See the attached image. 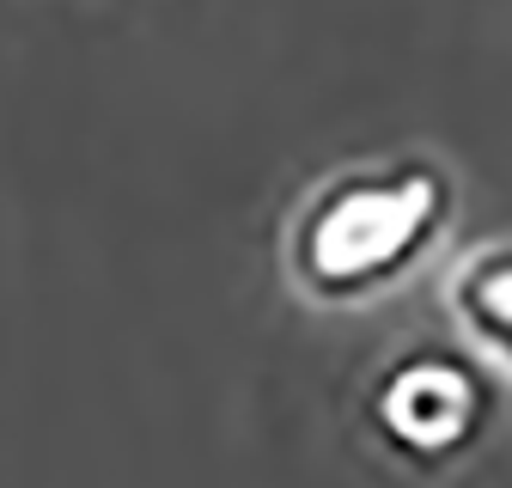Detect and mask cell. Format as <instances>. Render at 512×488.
Instances as JSON below:
<instances>
[{
	"label": "cell",
	"instance_id": "cell-3",
	"mask_svg": "<svg viewBox=\"0 0 512 488\" xmlns=\"http://www.w3.org/2000/svg\"><path fill=\"white\" fill-rule=\"evenodd\" d=\"M452 305H458L464 330L512 366V244H488V251H476L458 269Z\"/></svg>",
	"mask_w": 512,
	"mask_h": 488
},
{
	"label": "cell",
	"instance_id": "cell-2",
	"mask_svg": "<svg viewBox=\"0 0 512 488\" xmlns=\"http://www.w3.org/2000/svg\"><path fill=\"white\" fill-rule=\"evenodd\" d=\"M372 421L378 434L409 458H452L464 452L482 421H488V385L476 379V366L458 354L421 348L409 360H397L372 391Z\"/></svg>",
	"mask_w": 512,
	"mask_h": 488
},
{
	"label": "cell",
	"instance_id": "cell-1",
	"mask_svg": "<svg viewBox=\"0 0 512 488\" xmlns=\"http://www.w3.org/2000/svg\"><path fill=\"white\" fill-rule=\"evenodd\" d=\"M452 220V177L433 159L360 165L299 202L287 269L311 299H372Z\"/></svg>",
	"mask_w": 512,
	"mask_h": 488
}]
</instances>
